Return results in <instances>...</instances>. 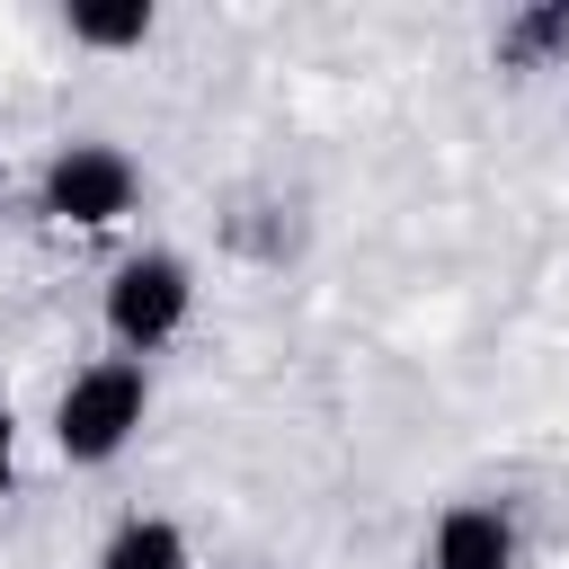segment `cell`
<instances>
[{"instance_id": "2", "label": "cell", "mask_w": 569, "mask_h": 569, "mask_svg": "<svg viewBox=\"0 0 569 569\" xmlns=\"http://www.w3.org/2000/svg\"><path fill=\"white\" fill-rule=\"evenodd\" d=\"M187 311H196V276H187V258H169V249H142V258H124V267L107 276V329H116L124 356L169 347V338L187 329Z\"/></svg>"}, {"instance_id": "5", "label": "cell", "mask_w": 569, "mask_h": 569, "mask_svg": "<svg viewBox=\"0 0 569 569\" xmlns=\"http://www.w3.org/2000/svg\"><path fill=\"white\" fill-rule=\"evenodd\" d=\"M560 53H569V0L516 9V18L498 27V62H507V71H542V62H560Z\"/></svg>"}, {"instance_id": "4", "label": "cell", "mask_w": 569, "mask_h": 569, "mask_svg": "<svg viewBox=\"0 0 569 569\" xmlns=\"http://www.w3.org/2000/svg\"><path fill=\"white\" fill-rule=\"evenodd\" d=\"M427 569H516V525L498 507H445L436 542H427Z\"/></svg>"}, {"instance_id": "8", "label": "cell", "mask_w": 569, "mask_h": 569, "mask_svg": "<svg viewBox=\"0 0 569 569\" xmlns=\"http://www.w3.org/2000/svg\"><path fill=\"white\" fill-rule=\"evenodd\" d=\"M9 471H18V427H9V409H0V498H9Z\"/></svg>"}, {"instance_id": "3", "label": "cell", "mask_w": 569, "mask_h": 569, "mask_svg": "<svg viewBox=\"0 0 569 569\" xmlns=\"http://www.w3.org/2000/svg\"><path fill=\"white\" fill-rule=\"evenodd\" d=\"M44 213L53 222H80V231H107V222H124L133 213V196H142V169L116 151V142H62L53 160H44Z\"/></svg>"}, {"instance_id": "1", "label": "cell", "mask_w": 569, "mask_h": 569, "mask_svg": "<svg viewBox=\"0 0 569 569\" xmlns=\"http://www.w3.org/2000/svg\"><path fill=\"white\" fill-rule=\"evenodd\" d=\"M142 409H151L142 356H107V365H80V373L62 382V400H53V445H62L71 462H116V453L133 445Z\"/></svg>"}, {"instance_id": "7", "label": "cell", "mask_w": 569, "mask_h": 569, "mask_svg": "<svg viewBox=\"0 0 569 569\" xmlns=\"http://www.w3.org/2000/svg\"><path fill=\"white\" fill-rule=\"evenodd\" d=\"M62 27H71V44L124 53V44H142V36H151V9H142V0H80Z\"/></svg>"}, {"instance_id": "6", "label": "cell", "mask_w": 569, "mask_h": 569, "mask_svg": "<svg viewBox=\"0 0 569 569\" xmlns=\"http://www.w3.org/2000/svg\"><path fill=\"white\" fill-rule=\"evenodd\" d=\"M98 569H187V533L169 516H124L98 551Z\"/></svg>"}]
</instances>
